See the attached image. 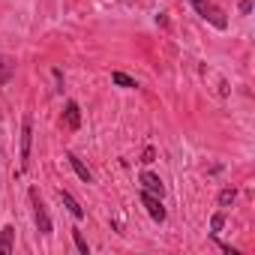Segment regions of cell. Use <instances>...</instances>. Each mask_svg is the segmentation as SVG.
Masks as SVG:
<instances>
[{"mask_svg":"<svg viewBox=\"0 0 255 255\" xmlns=\"http://www.w3.org/2000/svg\"><path fill=\"white\" fill-rule=\"evenodd\" d=\"M12 243H15V228L6 225L3 231H0V255H9L12 252Z\"/></svg>","mask_w":255,"mask_h":255,"instance_id":"ba28073f","label":"cell"},{"mask_svg":"<svg viewBox=\"0 0 255 255\" xmlns=\"http://www.w3.org/2000/svg\"><path fill=\"white\" fill-rule=\"evenodd\" d=\"M66 159H69L72 171H75V174H78V177H81L84 183H93V174H90V168H87V165H84V162H81V159H78L75 153H66Z\"/></svg>","mask_w":255,"mask_h":255,"instance_id":"52a82bcc","label":"cell"},{"mask_svg":"<svg viewBox=\"0 0 255 255\" xmlns=\"http://www.w3.org/2000/svg\"><path fill=\"white\" fill-rule=\"evenodd\" d=\"M222 225H225V216H222V213H216V216L210 219V228H213V234H216V231H219Z\"/></svg>","mask_w":255,"mask_h":255,"instance_id":"5bb4252c","label":"cell"},{"mask_svg":"<svg viewBox=\"0 0 255 255\" xmlns=\"http://www.w3.org/2000/svg\"><path fill=\"white\" fill-rule=\"evenodd\" d=\"M63 123L69 126V129H78V126H81V108H78V102H66Z\"/></svg>","mask_w":255,"mask_h":255,"instance_id":"8992f818","label":"cell"},{"mask_svg":"<svg viewBox=\"0 0 255 255\" xmlns=\"http://www.w3.org/2000/svg\"><path fill=\"white\" fill-rule=\"evenodd\" d=\"M189 3H192V9L204 18V21H210L216 30H225L228 27V18H225V12L213 3V0H189Z\"/></svg>","mask_w":255,"mask_h":255,"instance_id":"6da1fadb","label":"cell"},{"mask_svg":"<svg viewBox=\"0 0 255 255\" xmlns=\"http://www.w3.org/2000/svg\"><path fill=\"white\" fill-rule=\"evenodd\" d=\"M141 186H144V192H150V195H165V186H162V180H159V174H153V171H144L141 174Z\"/></svg>","mask_w":255,"mask_h":255,"instance_id":"5b68a950","label":"cell"},{"mask_svg":"<svg viewBox=\"0 0 255 255\" xmlns=\"http://www.w3.org/2000/svg\"><path fill=\"white\" fill-rule=\"evenodd\" d=\"M111 81H114L117 87H138V84H135V78H129L126 72H111Z\"/></svg>","mask_w":255,"mask_h":255,"instance_id":"30bf717a","label":"cell"},{"mask_svg":"<svg viewBox=\"0 0 255 255\" xmlns=\"http://www.w3.org/2000/svg\"><path fill=\"white\" fill-rule=\"evenodd\" d=\"M60 201L66 204V210H69V213H72L75 219H81V216H84V207H81V204H78V201H75V198H72L69 192H63V189H60Z\"/></svg>","mask_w":255,"mask_h":255,"instance_id":"9c48e42d","label":"cell"},{"mask_svg":"<svg viewBox=\"0 0 255 255\" xmlns=\"http://www.w3.org/2000/svg\"><path fill=\"white\" fill-rule=\"evenodd\" d=\"M9 78H12V63L6 57H0V84H6Z\"/></svg>","mask_w":255,"mask_h":255,"instance_id":"8fae6325","label":"cell"},{"mask_svg":"<svg viewBox=\"0 0 255 255\" xmlns=\"http://www.w3.org/2000/svg\"><path fill=\"white\" fill-rule=\"evenodd\" d=\"M240 12H243V15L252 12V0H240Z\"/></svg>","mask_w":255,"mask_h":255,"instance_id":"9a60e30c","label":"cell"},{"mask_svg":"<svg viewBox=\"0 0 255 255\" xmlns=\"http://www.w3.org/2000/svg\"><path fill=\"white\" fill-rule=\"evenodd\" d=\"M30 201H33V219H36L39 234H51V216H48V207H45V201L39 198L36 189H30Z\"/></svg>","mask_w":255,"mask_h":255,"instance_id":"7a4b0ae2","label":"cell"},{"mask_svg":"<svg viewBox=\"0 0 255 255\" xmlns=\"http://www.w3.org/2000/svg\"><path fill=\"white\" fill-rule=\"evenodd\" d=\"M30 144H33V117L24 114V120H21V168L30 165Z\"/></svg>","mask_w":255,"mask_h":255,"instance_id":"3957f363","label":"cell"},{"mask_svg":"<svg viewBox=\"0 0 255 255\" xmlns=\"http://www.w3.org/2000/svg\"><path fill=\"white\" fill-rule=\"evenodd\" d=\"M72 240H75V246H78V252H84V255L90 252V249H87V240L81 237V231H72Z\"/></svg>","mask_w":255,"mask_h":255,"instance_id":"4fadbf2b","label":"cell"},{"mask_svg":"<svg viewBox=\"0 0 255 255\" xmlns=\"http://www.w3.org/2000/svg\"><path fill=\"white\" fill-rule=\"evenodd\" d=\"M237 201V192L234 189H222L219 192V207H228V204H234Z\"/></svg>","mask_w":255,"mask_h":255,"instance_id":"7c38bea8","label":"cell"},{"mask_svg":"<svg viewBox=\"0 0 255 255\" xmlns=\"http://www.w3.org/2000/svg\"><path fill=\"white\" fill-rule=\"evenodd\" d=\"M141 204L147 207V213H150L153 222H162V219H165V207H162V198H159V195H150V192L141 189Z\"/></svg>","mask_w":255,"mask_h":255,"instance_id":"277c9868","label":"cell"}]
</instances>
